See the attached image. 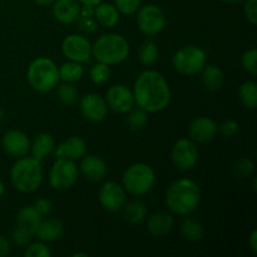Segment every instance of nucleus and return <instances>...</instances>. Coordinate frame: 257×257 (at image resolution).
<instances>
[{
  "label": "nucleus",
  "mask_w": 257,
  "mask_h": 257,
  "mask_svg": "<svg viewBox=\"0 0 257 257\" xmlns=\"http://www.w3.org/2000/svg\"><path fill=\"white\" fill-rule=\"evenodd\" d=\"M98 200L104 210L109 212H118V211H122L127 202V192L120 183L107 181L99 188Z\"/></svg>",
  "instance_id": "nucleus-12"
},
{
  "label": "nucleus",
  "mask_w": 257,
  "mask_h": 257,
  "mask_svg": "<svg viewBox=\"0 0 257 257\" xmlns=\"http://www.w3.org/2000/svg\"><path fill=\"white\" fill-rule=\"evenodd\" d=\"M80 165L78 167L85 180L90 182H100L107 176V165L100 157L95 155H87L85 153L80 158Z\"/></svg>",
  "instance_id": "nucleus-17"
},
{
  "label": "nucleus",
  "mask_w": 257,
  "mask_h": 257,
  "mask_svg": "<svg viewBox=\"0 0 257 257\" xmlns=\"http://www.w3.org/2000/svg\"><path fill=\"white\" fill-rule=\"evenodd\" d=\"M142 0H114V5L120 14L133 15L140 9Z\"/></svg>",
  "instance_id": "nucleus-38"
},
{
  "label": "nucleus",
  "mask_w": 257,
  "mask_h": 257,
  "mask_svg": "<svg viewBox=\"0 0 257 257\" xmlns=\"http://www.w3.org/2000/svg\"><path fill=\"white\" fill-rule=\"evenodd\" d=\"M3 150L14 158L24 157L30 151V140L27 133L18 130H10L3 136Z\"/></svg>",
  "instance_id": "nucleus-16"
},
{
  "label": "nucleus",
  "mask_w": 257,
  "mask_h": 257,
  "mask_svg": "<svg viewBox=\"0 0 257 257\" xmlns=\"http://www.w3.org/2000/svg\"><path fill=\"white\" fill-rule=\"evenodd\" d=\"M243 13L248 23L252 25L257 24V0H245Z\"/></svg>",
  "instance_id": "nucleus-41"
},
{
  "label": "nucleus",
  "mask_w": 257,
  "mask_h": 257,
  "mask_svg": "<svg viewBox=\"0 0 257 257\" xmlns=\"http://www.w3.org/2000/svg\"><path fill=\"white\" fill-rule=\"evenodd\" d=\"M190 138L196 143H208L218 135V124L210 117L201 115L195 118L188 125Z\"/></svg>",
  "instance_id": "nucleus-15"
},
{
  "label": "nucleus",
  "mask_w": 257,
  "mask_h": 257,
  "mask_svg": "<svg viewBox=\"0 0 257 257\" xmlns=\"http://www.w3.org/2000/svg\"><path fill=\"white\" fill-rule=\"evenodd\" d=\"M94 18L98 25L104 28H113L119 23L120 13L114 4L109 3H99L94 7Z\"/></svg>",
  "instance_id": "nucleus-24"
},
{
  "label": "nucleus",
  "mask_w": 257,
  "mask_h": 257,
  "mask_svg": "<svg viewBox=\"0 0 257 257\" xmlns=\"http://www.w3.org/2000/svg\"><path fill=\"white\" fill-rule=\"evenodd\" d=\"M27 79L34 90L49 93L59 84V70L54 60L47 57H38L28 67Z\"/></svg>",
  "instance_id": "nucleus-5"
},
{
  "label": "nucleus",
  "mask_w": 257,
  "mask_h": 257,
  "mask_svg": "<svg viewBox=\"0 0 257 257\" xmlns=\"http://www.w3.org/2000/svg\"><path fill=\"white\" fill-rule=\"evenodd\" d=\"M223 3H227V4H240V3L245 2V0H222Z\"/></svg>",
  "instance_id": "nucleus-47"
},
{
  "label": "nucleus",
  "mask_w": 257,
  "mask_h": 257,
  "mask_svg": "<svg viewBox=\"0 0 257 257\" xmlns=\"http://www.w3.org/2000/svg\"><path fill=\"white\" fill-rule=\"evenodd\" d=\"M75 23L78 24L79 30H82L85 34H93V33L97 32L98 29V23L97 20H95L94 15L79 14V17H78Z\"/></svg>",
  "instance_id": "nucleus-37"
},
{
  "label": "nucleus",
  "mask_w": 257,
  "mask_h": 257,
  "mask_svg": "<svg viewBox=\"0 0 257 257\" xmlns=\"http://www.w3.org/2000/svg\"><path fill=\"white\" fill-rule=\"evenodd\" d=\"M10 250H12L10 242L4 237V236L0 235V257H5L9 255Z\"/></svg>",
  "instance_id": "nucleus-43"
},
{
  "label": "nucleus",
  "mask_w": 257,
  "mask_h": 257,
  "mask_svg": "<svg viewBox=\"0 0 257 257\" xmlns=\"http://www.w3.org/2000/svg\"><path fill=\"white\" fill-rule=\"evenodd\" d=\"M104 99L109 109H112L113 112L120 113V114L128 113L136 104L132 89H130L124 84L112 85L107 90Z\"/></svg>",
  "instance_id": "nucleus-13"
},
{
  "label": "nucleus",
  "mask_w": 257,
  "mask_h": 257,
  "mask_svg": "<svg viewBox=\"0 0 257 257\" xmlns=\"http://www.w3.org/2000/svg\"><path fill=\"white\" fill-rule=\"evenodd\" d=\"M4 115H5L4 110H3L2 108H0V123H2V122H3V119H4Z\"/></svg>",
  "instance_id": "nucleus-50"
},
{
  "label": "nucleus",
  "mask_w": 257,
  "mask_h": 257,
  "mask_svg": "<svg viewBox=\"0 0 257 257\" xmlns=\"http://www.w3.org/2000/svg\"><path fill=\"white\" fill-rule=\"evenodd\" d=\"M137 27L147 37L160 34L166 27V15L160 7L147 4L137 10Z\"/></svg>",
  "instance_id": "nucleus-9"
},
{
  "label": "nucleus",
  "mask_w": 257,
  "mask_h": 257,
  "mask_svg": "<svg viewBox=\"0 0 257 257\" xmlns=\"http://www.w3.org/2000/svg\"><path fill=\"white\" fill-rule=\"evenodd\" d=\"M131 52L128 40L117 33L103 34L92 44V57L107 65H117L124 62Z\"/></svg>",
  "instance_id": "nucleus-3"
},
{
  "label": "nucleus",
  "mask_w": 257,
  "mask_h": 257,
  "mask_svg": "<svg viewBox=\"0 0 257 257\" xmlns=\"http://www.w3.org/2000/svg\"><path fill=\"white\" fill-rule=\"evenodd\" d=\"M133 97L137 107L147 113H157L168 107L172 98L170 84L162 73L146 69L136 78Z\"/></svg>",
  "instance_id": "nucleus-1"
},
{
  "label": "nucleus",
  "mask_w": 257,
  "mask_h": 257,
  "mask_svg": "<svg viewBox=\"0 0 257 257\" xmlns=\"http://www.w3.org/2000/svg\"><path fill=\"white\" fill-rule=\"evenodd\" d=\"M122 210L124 220L130 225H138L147 217V206L141 200H132L130 202H125Z\"/></svg>",
  "instance_id": "nucleus-27"
},
{
  "label": "nucleus",
  "mask_w": 257,
  "mask_h": 257,
  "mask_svg": "<svg viewBox=\"0 0 257 257\" xmlns=\"http://www.w3.org/2000/svg\"><path fill=\"white\" fill-rule=\"evenodd\" d=\"M240 132V124L233 119H226L218 125V133L226 138L235 137Z\"/></svg>",
  "instance_id": "nucleus-39"
},
{
  "label": "nucleus",
  "mask_w": 257,
  "mask_h": 257,
  "mask_svg": "<svg viewBox=\"0 0 257 257\" xmlns=\"http://www.w3.org/2000/svg\"><path fill=\"white\" fill-rule=\"evenodd\" d=\"M110 74H112V72H110L109 65L100 62H97L94 65H92L89 70L90 79L97 85L105 84L110 79Z\"/></svg>",
  "instance_id": "nucleus-33"
},
{
  "label": "nucleus",
  "mask_w": 257,
  "mask_h": 257,
  "mask_svg": "<svg viewBox=\"0 0 257 257\" xmlns=\"http://www.w3.org/2000/svg\"><path fill=\"white\" fill-rule=\"evenodd\" d=\"M55 157L78 161L87 153V143L79 136H73L54 148Z\"/></svg>",
  "instance_id": "nucleus-19"
},
{
  "label": "nucleus",
  "mask_w": 257,
  "mask_h": 257,
  "mask_svg": "<svg viewBox=\"0 0 257 257\" xmlns=\"http://www.w3.org/2000/svg\"><path fill=\"white\" fill-rule=\"evenodd\" d=\"M79 170L75 165V161L57 158L50 167L48 181L50 187L57 191H67L77 183Z\"/></svg>",
  "instance_id": "nucleus-8"
},
{
  "label": "nucleus",
  "mask_w": 257,
  "mask_h": 257,
  "mask_svg": "<svg viewBox=\"0 0 257 257\" xmlns=\"http://www.w3.org/2000/svg\"><path fill=\"white\" fill-rule=\"evenodd\" d=\"M256 60H257V50L255 48L246 50L241 57V65L243 69L251 75L257 74V67H256Z\"/></svg>",
  "instance_id": "nucleus-36"
},
{
  "label": "nucleus",
  "mask_w": 257,
  "mask_h": 257,
  "mask_svg": "<svg viewBox=\"0 0 257 257\" xmlns=\"http://www.w3.org/2000/svg\"><path fill=\"white\" fill-rule=\"evenodd\" d=\"M175 226V220L171 213L158 211L147 218V230L155 237H165Z\"/></svg>",
  "instance_id": "nucleus-20"
},
{
  "label": "nucleus",
  "mask_w": 257,
  "mask_h": 257,
  "mask_svg": "<svg viewBox=\"0 0 257 257\" xmlns=\"http://www.w3.org/2000/svg\"><path fill=\"white\" fill-rule=\"evenodd\" d=\"M238 97L241 103L248 109L257 107V84L253 80H246L238 88Z\"/></svg>",
  "instance_id": "nucleus-29"
},
{
  "label": "nucleus",
  "mask_w": 257,
  "mask_h": 257,
  "mask_svg": "<svg viewBox=\"0 0 257 257\" xmlns=\"http://www.w3.org/2000/svg\"><path fill=\"white\" fill-rule=\"evenodd\" d=\"M180 232L190 242H200L205 238V227L200 221L192 217H185L181 221Z\"/></svg>",
  "instance_id": "nucleus-26"
},
{
  "label": "nucleus",
  "mask_w": 257,
  "mask_h": 257,
  "mask_svg": "<svg viewBox=\"0 0 257 257\" xmlns=\"http://www.w3.org/2000/svg\"><path fill=\"white\" fill-rule=\"evenodd\" d=\"M156 183L155 170L150 165L137 162L131 165L122 176V186L125 192L141 197L152 191Z\"/></svg>",
  "instance_id": "nucleus-6"
},
{
  "label": "nucleus",
  "mask_w": 257,
  "mask_h": 257,
  "mask_svg": "<svg viewBox=\"0 0 257 257\" xmlns=\"http://www.w3.org/2000/svg\"><path fill=\"white\" fill-rule=\"evenodd\" d=\"M248 246L253 253H257V231L253 230L248 236Z\"/></svg>",
  "instance_id": "nucleus-44"
},
{
  "label": "nucleus",
  "mask_w": 257,
  "mask_h": 257,
  "mask_svg": "<svg viewBox=\"0 0 257 257\" xmlns=\"http://www.w3.org/2000/svg\"><path fill=\"white\" fill-rule=\"evenodd\" d=\"M55 148V141L52 135L49 133H39L34 137V140L30 141V151L32 157L38 161H44L49 157Z\"/></svg>",
  "instance_id": "nucleus-22"
},
{
  "label": "nucleus",
  "mask_w": 257,
  "mask_h": 257,
  "mask_svg": "<svg viewBox=\"0 0 257 257\" xmlns=\"http://www.w3.org/2000/svg\"><path fill=\"white\" fill-rule=\"evenodd\" d=\"M58 70H59V79L67 83L78 82L84 75V68L82 63L72 62V60H68L67 63L58 67Z\"/></svg>",
  "instance_id": "nucleus-28"
},
{
  "label": "nucleus",
  "mask_w": 257,
  "mask_h": 257,
  "mask_svg": "<svg viewBox=\"0 0 257 257\" xmlns=\"http://www.w3.org/2000/svg\"><path fill=\"white\" fill-rule=\"evenodd\" d=\"M253 172H255V163L248 157L240 158V160L236 161L235 166H233V175L240 180L251 177Z\"/></svg>",
  "instance_id": "nucleus-34"
},
{
  "label": "nucleus",
  "mask_w": 257,
  "mask_h": 257,
  "mask_svg": "<svg viewBox=\"0 0 257 257\" xmlns=\"http://www.w3.org/2000/svg\"><path fill=\"white\" fill-rule=\"evenodd\" d=\"M79 109L83 117L90 122H102L108 114L107 102L97 93H88L79 99Z\"/></svg>",
  "instance_id": "nucleus-14"
},
{
  "label": "nucleus",
  "mask_w": 257,
  "mask_h": 257,
  "mask_svg": "<svg viewBox=\"0 0 257 257\" xmlns=\"http://www.w3.org/2000/svg\"><path fill=\"white\" fill-rule=\"evenodd\" d=\"M42 220L43 217L35 210L34 206H24L17 215V227L24 230L30 236H34Z\"/></svg>",
  "instance_id": "nucleus-21"
},
{
  "label": "nucleus",
  "mask_w": 257,
  "mask_h": 257,
  "mask_svg": "<svg viewBox=\"0 0 257 257\" xmlns=\"http://www.w3.org/2000/svg\"><path fill=\"white\" fill-rule=\"evenodd\" d=\"M57 95L62 104L70 107L79 100V93H78V89L73 83L63 82L62 84L57 85Z\"/></svg>",
  "instance_id": "nucleus-31"
},
{
  "label": "nucleus",
  "mask_w": 257,
  "mask_h": 257,
  "mask_svg": "<svg viewBox=\"0 0 257 257\" xmlns=\"http://www.w3.org/2000/svg\"><path fill=\"white\" fill-rule=\"evenodd\" d=\"M42 162L34 157H20L10 170L13 187L22 193L35 192L43 182Z\"/></svg>",
  "instance_id": "nucleus-4"
},
{
  "label": "nucleus",
  "mask_w": 257,
  "mask_h": 257,
  "mask_svg": "<svg viewBox=\"0 0 257 257\" xmlns=\"http://www.w3.org/2000/svg\"><path fill=\"white\" fill-rule=\"evenodd\" d=\"M73 257H88V253L85 252H75L72 255Z\"/></svg>",
  "instance_id": "nucleus-49"
},
{
  "label": "nucleus",
  "mask_w": 257,
  "mask_h": 257,
  "mask_svg": "<svg viewBox=\"0 0 257 257\" xmlns=\"http://www.w3.org/2000/svg\"><path fill=\"white\" fill-rule=\"evenodd\" d=\"M5 193V185L4 183H3V181L0 180V197H2L3 195H4Z\"/></svg>",
  "instance_id": "nucleus-48"
},
{
  "label": "nucleus",
  "mask_w": 257,
  "mask_h": 257,
  "mask_svg": "<svg viewBox=\"0 0 257 257\" xmlns=\"http://www.w3.org/2000/svg\"><path fill=\"white\" fill-rule=\"evenodd\" d=\"M202 192L196 181L183 177L173 181L166 191V206L178 216H188L198 208Z\"/></svg>",
  "instance_id": "nucleus-2"
},
{
  "label": "nucleus",
  "mask_w": 257,
  "mask_h": 257,
  "mask_svg": "<svg viewBox=\"0 0 257 257\" xmlns=\"http://www.w3.org/2000/svg\"><path fill=\"white\" fill-rule=\"evenodd\" d=\"M80 5H92V7H95L97 4L102 3L103 0H77Z\"/></svg>",
  "instance_id": "nucleus-45"
},
{
  "label": "nucleus",
  "mask_w": 257,
  "mask_h": 257,
  "mask_svg": "<svg viewBox=\"0 0 257 257\" xmlns=\"http://www.w3.org/2000/svg\"><path fill=\"white\" fill-rule=\"evenodd\" d=\"M33 2L37 5H39V7H49V5L54 3V0H33Z\"/></svg>",
  "instance_id": "nucleus-46"
},
{
  "label": "nucleus",
  "mask_w": 257,
  "mask_h": 257,
  "mask_svg": "<svg viewBox=\"0 0 257 257\" xmlns=\"http://www.w3.org/2000/svg\"><path fill=\"white\" fill-rule=\"evenodd\" d=\"M33 206H34V208L38 211V212H39V215L42 216V217H43V216L49 215V213L52 212V210H53L52 202H50L49 198H47V197L38 198V200L35 201L34 205H33Z\"/></svg>",
  "instance_id": "nucleus-42"
},
{
  "label": "nucleus",
  "mask_w": 257,
  "mask_h": 257,
  "mask_svg": "<svg viewBox=\"0 0 257 257\" xmlns=\"http://www.w3.org/2000/svg\"><path fill=\"white\" fill-rule=\"evenodd\" d=\"M148 124V113L142 108L133 107L128 112L127 125L132 131H142Z\"/></svg>",
  "instance_id": "nucleus-32"
},
{
  "label": "nucleus",
  "mask_w": 257,
  "mask_h": 257,
  "mask_svg": "<svg viewBox=\"0 0 257 257\" xmlns=\"http://www.w3.org/2000/svg\"><path fill=\"white\" fill-rule=\"evenodd\" d=\"M62 53L68 60L85 63L92 57V43L80 34H69L63 39Z\"/></svg>",
  "instance_id": "nucleus-11"
},
{
  "label": "nucleus",
  "mask_w": 257,
  "mask_h": 257,
  "mask_svg": "<svg viewBox=\"0 0 257 257\" xmlns=\"http://www.w3.org/2000/svg\"><path fill=\"white\" fill-rule=\"evenodd\" d=\"M25 257H52V251L43 241L29 243L25 248Z\"/></svg>",
  "instance_id": "nucleus-35"
},
{
  "label": "nucleus",
  "mask_w": 257,
  "mask_h": 257,
  "mask_svg": "<svg viewBox=\"0 0 257 257\" xmlns=\"http://www.w3.org/2000/svg\"><path fill=\"white\" fill-rule=\"evenodd\" d=\"M200 73L201 79H202L206 89L211 90V92H217L222 88L223 82H225V75H223V72L220 67L215 64H206Z\"/></svg>",
  "instance_id": "nucleus-25"
},
{
  "label": "nucleus",
  "mask_w": 257,
  "mask_h": 257,
  "mask_svg": "<svg viewBox=\"0 0 257 257\" xmlns=\"http://www.w3.org/2000/svg\"><path fill=\"white\" fill-rule=\"evenodd\" d=\"M200 152L196 142L191 138H180L171 148V160L173 165L181 171H188L198 162Z\"/></svg>",
  "instance_id": "nucleus-10"
},
{
  "label": "nucleus",
  "mask_w": 257,
  "mask_h": 257,
  "mask_svg": "<svg viewBox=\"0 0 257 257\" xmlns=\"http://www.w3.org/2000/svg\"><path fill=\"white\" fill-rule=\"evenodd\" d=\"M52 13L54 19L60 24H74L80 14V4L77 0H54Z\"/></svg>",
  "instance_id": "nucleus-18"
},
{
  "label": "nucleus",
  "mask_w": 257,
  "mask_h": 257,
  "mask_svg": "<svg viewBox=\"0 0 257 257\" xmlns=\"http://www.w3.org/2000/svg\"><path fill=\"white\" fill-rule=\"evenodd\" d=\"M206 63V52L196 45H186L180 48L172 57V65L176 72L187 77L198 74Z\"/></svg>",
  "instance_id": "nucleus-7"
},
{
  "label": "nucleus",
  "mask_w": 257,
  "mask_h": 257,
  "mask_svg": "<svg viewBox=\"0 0 257 257\" xmlns=\"http://www.w3.org/2000/svg\"><path fill=\"white\" fill-rule=\"evenodd\" d=\"M252 188L253 191H256V177L252 178Z\"/></svg>",
  "instance_id": "nucleus-51"
},
{
  "label": "nucleus",
  "mask_w": 257,
  "mask_h": 257,
  "mask_svg": "<svg viewBox=\"0 0 257 257\" xmlns=\"http://www.w3.org/2000/svg\"><path fill=\"white\" fill-rule=\"evenodd\" d=\"M160 50H158L157 44L152 40H146L141 44L140 50H138V58L140 62L146 67L153 65L158 60Z\"/></svg>",
  "instance_id": "nucleus-30"
},
{
  "label": "nucleus",
  "mask_w": 257,
  "mask_h": 257,
  "mask_svg": "<svg viewBox=\"0 0 257 257\" xmlns=\"http://www.w3.org/2000/svg\"><path fill=\"white\" fill-rule=\"evenodd\" d=\"M30 238H32V236L29 233L15 226L12 232V241L15 246H18V247H27L30 243Z\"/></svg>",
  "instance_id": "nucleus-40"
},
{
  "label": "nucleus",
  "mask_w": 257,
  "mask_h": 257,
  "mask_svg": "<svg viewBox=\"0 0 257 257\" xmlns=\"http://www.w3.org/2000/svg\"><path fill=\"white\" fill-rule=\"evenodd\" d=\"M63 233H64V226L59 220L47 218L42 220L35 235L43 242H54L62 237Z\"/></svg>",
  "instance_id": "nucleus-23"
}]
</instances>
